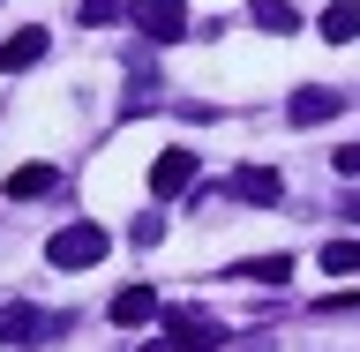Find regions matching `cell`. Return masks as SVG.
Instances as JSON below:
<instances>
[{
    "mask_svg": "<svg viewBox=\"0 0 360 352\" xmlns=\"http://www.w3.org/2000/svg\"><path fill=\"white\" fill-rule=\"evenodd\" d=\"M315 263L330 270V278H353V270H360V240H323V255H315Z\"/></svg>",
    "mask_w": 360,
    "mask_h": 352,
    "instance_id": "obj_13",
    "label": "cell"
},
{
    "mask_svg": "<svg viewBox=\"0 0 360 352\" xmlns=\"http://www.w3.org/2000/svg\"><path fill=\"white\" fill-rule=\"evenodd\" d=\"M315 30H323V38H330V45H353V38H360V8H353V0H330V8H323V22H315Z\"/></svg>",
    "mask_w": 360,
    "mask_h": 352,
    "instance_id": "obj_9",
    "label": "cell"
},
{
    "mask_svg": "<svg viewBox=\"0 0 360 352\" xmlns=\"http://www.w3.org/2000/svg\"><path fill=\"white\" fill-rule=\"evenodd\" d=\"M128 15H135V30L150 45H173L180 30H188V0H135Z\"/></svg>",
    "mask_w": 360,
    "mask_h": 352,
    "instance_id": "obj_3",
    "label": "cell"
},
{
    "mask_svg": "<svg viewBox=\"0 0 360 352\" xmlns=\"http://www.w3.org/2000/svg\"><path fill=\"white\" fill-rule=\"evenodd\" d=\"M240 278H255V285H292V255H248Z\"/></svg>",
    "mask_w": 360,
    "mask_h": 352,
    "instance_id": "obj_11",
    "label": "cell"
},
{
    "mask_svg": "<svg viewBox=\"0 0 360 352\" xmlns=\"http://www.w3.org/2000/svg\"><path fill=\"white\" fill-rule=\"evenodd\" d=\"M188 180H195V157H188V150H158V165H150V195L158 202H173Z\"/></svg>",
    "mask_w": 360,
    "mask_h": 352,
    "instance_id": "obj_5",
    "label": "cell"
},
{
    "mask_svg": "<svg viewBox=\"0 0 360 352\" xmlns=\"http://www.w3.org/2000/svg\"><path fill=\"white\" fill-rule=\"evenodd\" d=\"M105 247H112V233L83 218V225H60V233L45 240V263L53 270H90V263H105Z\"/></svg>",
    "mask_w": 360,
    "mask_h": 352,
    "instance_id": "obj_1",
    "label": "cell"
},
{
    "mask_svg": "<svg viewBox=\"0 0 360 352\" xmlns=\"http://www.w3.org/2000/svg\"><path fill=\"white\" fill-rule=\"evenodd\" d=\"M248 15H255V30H270V38L300 30V8H292V0H248Z\"/></svg>",
    "mask_w": 360,
    "mask_h": 352,
    "instance_id": "obj_8",
    "label": "cell"
},
{
    "mask_svg": "<svg viewBox=\"0 0 360 352\" xmlns=\"http://www.w3.org/2000/svg\"><path fill=\"white\" fill-rule=\"evenodd\" d=\"M233 195H240V202H263V210H270V202H285V180L270 173V165H240V173H233Z\"/></svg>",
    "mask_w": 360,
    "mask_h": 352,
    "instance_id": "obj_7",
    "label": "cell"
},
{
    "mask_svg": "<svg viewBox=\"0 0 360 352\" xmlns=\"http://www.w3.org/2000/svg\"><path fill=\"white\" fill-rule=\"evenodd\" d=\"M60 330H68V315H45L30 300L0 308V345H38V337H60Z\"/></svg>",
    "mask_w": 360,
    "mask_h": 352,
    "instance_id": "obj_2",
    "label": "cell"
},
{
    "mask_svg": "<svg viewBox=\"0 0 360 352\" xmlns=\"http://www.w3.org/2000/svg\"><path fill=\"white\" fill-rule=\"evenodd\" d=\"M330 112H338V90H300V98H292V120H300V128H323Z\"/></svg>",
    "mask_w": 360,
    "mask_h": 352,
    "instance_id": "obj_10",
    "label": "cell"
},
{
    "mask_svg": "<svg viewBox=\"0 0 360 352\" xmlns=\"http://www.w3.org/2000/svg\"><path fill=\"white\" fill-rule=\"evenodd\" d=\"M345 218H360V188H353V195H345Z\"/></svg>",
    "mask_w": 360,
    "mask_h": 352,
    "instance_id": "obj_17",
    "label": "cell"
},
{
    "mask_svg": "<svg viewBox=\"0 0 360 352\" xmlns=\"http://www.w3.org/2000/svg\"><path fill=\"white\" fill-rule=\"evenodd\" d=\"M53 180H60L53 165H15V173H8V195H15V202H30V195H45Z\"/></svg>",
    "mask_w": 360,
    "mask_h": 352,
    "instance_id": "obj_12",
    "label": "cell"
},
{
    "mask_svg": "<svg viewBox=\"0 0 360 352\" xmlns=\"http://www.w3.org/2000/svg\"><path fill=\"white\" fill-rule=\"evenodd\" d=\"M45 45H53V38H45L38 22H30V30H15V38L0 45V75H22V67H38V60H45Z\"/></svg>",
    "mask_w": 360,
    "mask_h": 352,
    "instance_id": "obj_6",
    "label": "cell"
},
{
    "mask_svg": "<svg viewBox=\"0 0 360 352\" xmlns=\"http://www.w3.org/2000/svg\"><path fill=\"white\" fill-rule=\"evenodd\" d=\"M338 173H353V180H360V143H345V150H338Z\"/></svg>",
    "mask_w": 360,
    "mask_h": 352,
    "instance_id": "obj_15",
    "label": "cell"
},
{
    "mask_svg": "<svg viewBox=\"0 0 360 352\" xmlns=\"http://www.w3.org/2000/svg\"><path fill=\"white\" fill-rule=\"evenodd\" d=\"M158 315H165V300H158L150 285H120L112 292V322H120V330H143V322H158Z\"/></svg>",
    "mask_w": 360,
    "mask_h": 352,
    "instance_id": "obj_4",
    "label": "cell"
},
{
    "mask_svg": "<svg viewBox=\"0 0 360 352\" xmlns=\"http://www.w3.org/2000/svg\"><path fill=\"white\" fill-rule=\"evenodd\" d=\"M128 8H135V0H83V22H90V30H105V22H120Z\"/></svg>",
    "mask_w": 360,
    "mask_h": 352,
    "instance_id": "obj_14",
    "label": "cell"
},
{
    "mask_svg": "<svg viewBox=\"0 0 360 352\" xmlns=\"http://www.w3.org/2000/svg\"><path fill=\"white\" fill-rule=\"evenodd\" d=\"M338 308H360V292H330V300H323V315H338Z\"/></svg>",
    "mask_w": 360,
    "mask_h": 352,
    "instance_id": "obj_16",
    "label": "cell"
}]
</instances>
